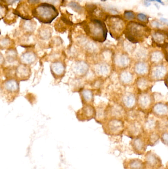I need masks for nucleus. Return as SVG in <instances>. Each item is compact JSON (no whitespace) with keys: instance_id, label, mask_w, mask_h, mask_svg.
<instances>
[{"instance_id":"f257e3e1","label":"nucleus","mask_w":168,"mask_h":169,"mask_svg":"<svg viewBox=\"0 0 168 169\" xmlns=\"http://www.w3.org/2000/svg\"><path fill=\"white\" fill-rule=\"evenodd\" d=\"M81 24L87 35L96 42L103 43L107 37L108 30L103 21L95 19H88Z\"/></svg>"},{"instance_id":"f03ea898","label":"nucleus","mask_w":168,"mask_h":169,"mask_svg":"<svg viewBox=\"0 0 168 169\" xmlns=\"http://www.w3.org/2000/svg\"><path fill=\"white\" fill-rule=\"evenodd\" d=\"M151 33V29L145 24L131 21L127 24L124 34L127 40L136 44L142 43Z\"/></svg>"},{"instance_id":"7ed1b4c3","label":"nucleus","mask_w":168,"mask_h":169,"mask_svg":"<svg viewBox=\"0 0 168 169\" xmlns=\"http://www.w3.org/2000/svg\"><path fill=\"white\" fill-rule=\"evenodd\" d=\"M58 11L53 5L43 3L32 9L33 17L43 24H50L58 16Z\"/></svg>"},{"instance_id":"20e7f679","label":"nucleus","mask_w":168,"mask_h":169,"mask_svg":"<svg viewBox=\"0 0 168 169\" xmlns=\"http://www.w3.org/2000/svg\"><path fill=\"white\" fill-rule=\"evenodd\" d=\"M110 34L114 39H118L124 34L126 26L125 21L121 16H113L106 19Z\"/></svg>"},{"instance_id":"39448f33","label":"nucleus","mask_w":168,"mask_h":169,"mask_svg":"<svg viewBox=\"0 0 168 169\" xmlns=\"http://www.w3.org/2000/svg\"><path fill=\"white\" fill-rule=\"evenodd\" d=\"M168 73V63L162 62L150 65L148 77L152 82L164 81Z\"/></svg>"},{"instance_id":"423d86ee","label":"nucleus","mask_w":168,"mask_h":169,"mask_svg":"<svg viewBox=\"0 0 168 169\" xmlns=\"http://www.w3.org/2000/svg\"><path fill=\"white\" fill-rule=\"evenodd\" d=\"M154 99L150 93L148 92L139 93L137 96V106L143 112L151 111L153 106Z\"/></svg>"},{"instance_id":"0eeeda50","label":"nucleus","mask_w":168,"mask_h":169,"mask_svg":"<svg viewBox=\"0 0 168 169\" xmlns=\"http://www.w3.org/2000/svg\"><path fill=\"white\" fill-rule=\"evenodd\" d=\"M123 121L119 118H113L108 121L106 126V130L108 135H117L124 131Z\"/></svg>"},{"instance_id":"6e6552de","label":"nucleus","mask_w":168,"mask_h":169,"mask_svg":"<svg viewBox=\"0 0 168 169\" xmlns=\"http://www.w3.org/2000/svg\"><path fill=\"white\" fill-rule=\"evenodd\" d=\"M151 40L155 47L163 48L168 43V31L158 30L151 32Z\"/></svg>"},{"instance_id":"1a4fd4ad","label":"nucleus","mask_w":168,"mask_h":169,"mask_svg":"<svg viewBox=\"0 0 168 169\" xmlns=\"http://www.w3.org/2000/svg\"><path fill=\"white\" fill-rule=\"evenodd\" d=\"M114 65L116 68L121 70L128 69L131 64V58L127 52H119L114 56L113 58Z\"/></svg>"},{"instance_id":"9d476101","label":"nucleus","mask_w":168,"mask_h":169,"mask_svg":"<svg viewBox=\"0 0 168 169\" xmlns=\"http://www.w3.org/2000/svg\"><path fill=\"white\" fill-rule=\"evenodd\" d=\"M145 163L146 168L149 169H158L162 167L160 158L151 151H148L145 154Z\"/></svg>"},{"instance_id":"9b49d317","label":"nucleus","mask_w":168,"mask_h":169,"mask_svg":"<svg viewBox=\"0 0 168 169\" xmlns=\"http://www.w3.org/2000/svg\"><path fill=\"white\" fill-rule=\"evenodd\" d=\"M147 145V142L140 136L132 138L131 141L132 150L137 155H143L145 153Z\"/></svg>"},{"instance_id":"f8f14e48","label":"nucleus","mask_w":168,"mask_h":169,"mask_svg":"<svg viewBox=\"0 0 168 169\" xmlns=\"http://www.w3.org/2000/svg\"><path fill=\"white\" fill-rule=\"evenodd\" d=\"M151 111L156 117L165 118L168 116V104L163 102L156 103L153 106Z\"/></svg>"},{"instance_id":"ddd939ff","label":"nucleus","mask_w":168,"mask_h":169,"mask_svg":"<svg viewBox=\"0 0 168 169\" xmlns=\"http://www.w3.org/2000/svg\"><path fill=\"white\" fill-rule=\"evenodd\" d=\"M121 101L122 105L125 108L132 110L137 104V96L132 93L127 92L122 96Z\"/></svg>"},{"instance_id":"4468645a","label":"nucleus","mask_w":168,"mask_h":169,"mask_svg":"<svg viewBox=\"0 0 168 169\" xmlns=\"http://www.w3.org/2000/svg\"><path fill=\"white\" fill-rule=\"evenodd\" d=\"M30 11L28 5L25 3H20L17 6L16 9L13 13L16 16H20L23 20H31L33 19L32 14H30Z\"/></svg>"},{"instance_id":"2eb2a0df","label":"nucleus","mask_w":168,"mask_h":169,"mask_svg":"<svg viewBox=\"0 0 168 169\" xmlns=\"http://www.w3.org/2000/svg\"><path fill=\"white\" fill-rule=\"evenodd\" d=\"M150 65L147 61H138L133 67L134 72L139 77L148 76Z\"/></svg>"},{"instance_id":"dca6fc26","label":"nucleus","mask_w":168,"mask_h":169,"mask_svg":"<svg viewBox=\"0 0 168 169\" xmlns=\"http://www.w3.org/2000/svg\"><path fill=\"white\" fill-rule=\"evenodd\" d=\"M152 81L149 78L146 76L139 77L136 80V88H137L139 93L148 92L151 88Z\"/></svg>"},{"instance_id":"f3484780","label":"nucleus","mask_w":168,"mask_h":169,"mask_svg":"<svg viewBox=\"0 0 168 169\" xmlns=\"http://www.w3.org/2000/svg\"><path fill=\"white\" fill-rule=\"evenodd\" d=\"M142 132V128L138 122H132L128 126L127 129L128 136L131 138L140 136Z\"/></svg>"},{"instance_id":"a211bd4d","label":"nucleus","mask_w":168,"mask_h":169,"mask_svg":"<svg viewBox=\"0 0 168 169\" xmlns=\"http://www.w3.org/2000/svg\"><path fill=\"white\" fill-rule=\"evenodd\" d=\"M94 70L98 76L106 77L110 75L111 68L109 64L106 62H101L95 65Z\"/></svg>"},{"instance_id":"6ab92c4d","label":"nucleus","mask_w":168,"mask_h":169,"mask_svg":"<svg viewBox=\"0 0 168 169\" xmlns=\"http://www.w3.org/2000/svg\"><path fill=\"white\" fill-rule=\"evenodd\" d=\"M134 74L132 72L128 69L121 70L119 74V79L121 82L124 85H128L132 84L134 81Z\"/></svg>"},{"instance_id":"aec40b11","label":"nucleus","mask_w":168,"mask_h":169,"mask_svg":"<svg viewBox=\"0 0 168 169\" xmlns=\"http://www.w3.org/2000/svg\"><path fill=\"white\" fill-rule=\"evenodd\" d=\"M125 169H145V163L138 158L131 159L126 162L124 164Z\"/></svg>"},{"instance_id":"412c9836","label":"nucleus","mask_w":168,"mask_h":169,"mask_svg":"<svg viewBox=\"0 0 168 169\" xmlns=\"http://www.w3.org/2000/svg\"><path fill=\"white\" fill-rule=\"evenodd\" d=\"M3 87L6 93H15L18 92L19 84L16 80L9 79L5 81Z\"/></svg>"},{"instance_id":"4be33fe9","label":"nucleus","mask_w":168,"mask_h":169,"mask_svg":"<svg viewBox=\"0 0 168 169\" xmlns=\"http://www.w3.org/2000/svg\"><path fill=\"white\" fill-rule=\"evenodd\" d=\"M30 70L28 66L22 64L16 70V75L20 80L27 79L30 75Z\"/></svg>"},{"instance_id":"5701e85b","label":"nucleus","mask_w":168,"mask_h":169,"mask_svg":"<svg viewBox=\"0 0 168 169\" xmlns=\"http://www.w3.org/2000/svg\"><path fill=\"white\" fill-rule=\"evenodd\" d=\"M149 58L151 65L161 63L163 62L164 59H165L163 51L159 50L151 51L149 54Z\"/></svg>"},{"instance_id":"b1692460","label":"nucleus","mask_w":168,"mask_h":169,"mask_svg":"<svg viewBox=\"0 0 168 169\" xmlns=\"http://www.w3.org/2000/svg\"><path fill=\"white\" fill-rule=\"evenodd\" d=\"M132 54L133 57L137 60V61H145L147 57H149V54L147 48L142 47L135 48Z\"/></svg>"},{"instance_id":"393cba45","label":"nucleus","mask_w":168,"mask_h":169,"mask_svg":"<svg viewBox=\"0 0 168 169\" xmlns=\"http://www.w3.org/2000/svg\"><path fill=\"white\" fill-rule=\"evenodd\" d=\"M79 117H81L83 116V119L85 120L90 119L92 118L95 114V111L94 108L90 105H86L79 111Z\"/></svg>"},{"instance_id":"a878e982","label":"nucleus","mask_w":168,"mask_h":169,"mask_svg":"<svg viewBox=\"0 0 168 169\" xmlns=\"http://www.w3.org/2000/svg\"><path fill=\"white\" fill-rule=\"evenodd\" d=\"M20 61L24 65H29L34 63L36 60L35 53L32 51H28L23 53L20 56Z\"/></svg>"},{"instance_id":"bb28decb","label":"nucleus","mask_w":168,"mask_h":169,"mask_svg":"<svg viewBox=\"0 0 168 169\" xmlns=\"http://www.w3.org/2000/svg\"><path fill=\"white\" fill-rule=\"evenodd\" d=\"M51 71L55 76L60 77L65 72V67L62 62L56 61L51 64Z\"/></svg>"},{"instance_id":"cd10ccee","label":"nucleus","mask_w":168,"mask_h":169,"mask_svg":"<svg viewBox=\"0 0 168 169\" xmlns=\"http://www.w3.org/2000/svg\"><path fill=\"white\" fill-rule=\"evenodd\" d=\"M73 69L74 73L77 75H83L88 71V65L85 62L79 61L75 64Z\"/></svg>"},{"instance_id":"c85d7f7f","label":"nucleus","mask_w":168,"mask_h":169,"mask_svg":"<svg viewBox=\"0 0 168 169\" xmlns=\"http://www.w3.org/2000/svg\"><path fill=\"white\" fill-rule=\"evenodd\" d=\"M21 27L24 31L27 33L32 32L35 29L36 27V22L31 20H23V22H21Z\"/></svg>"},{"instance_id":"c756f323","label":"nucleus","mask_w":168,"mask_h":169,"mask_svg":"<svg viewBox=\"0 0 168 169\" xmlns=\"http://www.w3.org/2000/svg\"><path fill=\"white\" fill-rule=\"evenodd\" d=\"M157 126V122L153 118H149L145 123L143 129L147 132H151L155 130Z\"/></svg>"},{"instance_id":"7c9ffc66","label":"nucleus","mask_w":168,"mask_h":169,"mask_svg":"<svg viewBox=\"0 0 168 169\" xmlns=\"http://www.w3.org/2000/svg\"><path fill=\"white\" fill-rule=\"evenodd\" d=\"M39 36L42 39H49L52 35L51 29L49 27H43L39 30Z\"/></svg>"},{"instance_id":"2f4dec72","label":"nucleus","mask_w":168,"mask_h":169,"mask_svg":"<svg viewBox=\"0 0 168 169\" xmlns=\"http://www.w3.org/2000/svg\"><path fill=\"white\" fill-rule=\"evenodd\" d=\"M69 6L73 9V11L75 12L79 13V14H81L84 11V9L83 7L81 6L77 2L72 1L69 4Z\"/></svg>"},{"instance_id":"473e14b6","label":"nucleus","mask_w":168,"mask_h":169,"mask_svg":"<svg viewBox=\"0 0 168 169\" xmlns=\"http://www.w3.org/2000/svg\"><path fill=\"white\" fill-rule=\"evenodd\" d=\"M17 57V53L16 50L10 49L6 52V58L9 61L13 62Z\"/></svg>"},{"instance_id":"72a5a7b5","label":"nucleus","mask_w":168,"mask_h":169,"mask_svg":"<svg viewBox=\"0 0 168 169\" xmlns=\"http://www.w3.org/2000/svg\"><path fill=\"white\" fill-rule=\"evenodd\" d=\"M124 17L126 20L132 21L136 19V15L133 11H126L124 13Z\"/></svg>"},{"instance_id":"f704fd0d","label":"nucleus","mask_w":168,"mask_h":169,"mask_svg":"<svg viewBox=\"0 0 168 169\" xmlns=\"http://www.w3.org/2000/svg\"><path fill=\"white\" fill-rule=\"evenodd\" d=\"M83 99L86 102L89 103L92 100V93L89 90H84L82 92Z\"/></svg>"},{"instance_id":"c9c22d12","label":"nucleus","mask_w":168,"mask_h":169,"mask_svg":"<svg viewBox=\"0 0 168 169\" xmlns=\"http://www.w3.org/2000/svg\"><path fill=\"white\" fill-rule=\"evenodd\" d=\"M137 20L142 24H147L148 23V17L145 14L140 13L137 14L136 16Z\"/></svg>"},{"instance_id":"e433bc0d","label":"nucleus","mask_w":168,"mask_h":169,"mask_svg":"<svg viewBox=\"0 0 168 169\" xmlns=\"http://www.w3.org/2000/svg\"><path fill=\"white\" fill-rule=\"evenodd\" d=\"M159 138L160 137L157 133L152 132V133L150 135L149 137L148 143H150L151 145H152L153 144L156 143V141H157L158 140H159Z\"/></svg>"},{"instance_id":"4c0bfd02","label":"nucleus","mask_w":168,"mask_h":169,"mask_svg":"<svg viewBox=\"0 0 168 169\" xmlns=\"http://www.w3.org/2000/svg\"><path fill=\"white\" fill-rule=\"evenodd\" d=\"M161 140L164 144L168 146V131H165L161 135Z\"/></svg>"},{"instance_id":"58836bf2","label":"nucleus","mask_w":168,"mask_h":169,"mask_svg":"<svg viewBox=\"0 0 168 169\" xmlns=\"http://www.w3.org/2000/svg\"><path fill=\"white\" fill-rule=\"evenodd\" d=\"M162 51L163 53L165 61L168 63V43L162 48Z\"/></svg>"},{"instance_id":"ea45409f","label":"nucleus","mask_w":168,"mask_h":169,"mask_svg":"<svg viewBox=\"0 0 168 169\" xmlns=\"http://www.w3.org/2000/svg\"><path fill=\"white\" fill-rule=\"evenodd\" d=\"M10 44H11V41L9 39L5 38L4 40H1V47L4 46V48L9 46Z\"/></svg>"},{"instance_id":"a19ab883","label":"nucleus","mask_w":168,"mask_h":169,"mask_svg":"<svg viewBox=\"0 0 168 169\" xmlns=\"http://www.w3.org/2000/svg\"><path fill=\"white\" fill-rule=\"evenodd\" d=\"M28 3L30 5H38L40 3V0H27Z\"/></svg>"},{"instance_id":"79ce46f5","label":"nucleus","mask_w":168,"mask_h":169,"mask_svg":"<svg viewBox=\"0 0 168 169\" xmlns=\"http://www.w3.org/2000/svg\"><path fill=\"white\" fill-rule=\"evenodd\" d=\"M20 1L21 0H6V1L7 2V3L10 4V5L13 4L15 3L16 2Z\"/></svg>"},{"instance_id":"37998d69","label":"nucleus","mask_w":168,"mask_h":169,"mask_svg":"<svg viewBox=\"0 0 168 169\" xmlns=\"http://www.w3.org/2000/svg\"><path fill=\"white\" fill-rule=\"evenodd\" d=\"M164 84H165V85L166 86V87H167V88L168 89V74L167 75L166 77L165 78V79L164 80Z\"/></svg>"},{"instance_id":"c03bdc74","label":"nucleus","mask_w":168,"mask_h":169,"mask_svg":"<svg viewBox=\"0 0 168 169\" xmlns=\"http://www.w3.org/2000/svg\"><path fill=\"white\" fill-rule=\"evenodd\" d=\"M147 1H156V2H158L161 4H162V5H164L163 3L161 0H147Z\"/></svg>"},{"instance_id":"a18cd8bd","label":"nucleus","mask_w":168,"mask_h":169,"mask_svg":"<svg viewBox=\"0 0 168 169\" xmlns=\"http://www.w3.org/2000/svg\"><path fill=\"white\" fill-rule=\"evenodd\" d=\"M167 169V168H165L162 167H161L160 168H159V169Z\"/></svg>"},{"instance_id":"49530a36","label":"nucleus","mask_w":168,"mask_h":169,"mask_svg":"<svg viewBox=\"0 0 168 169\" xmlns=\"http://www.w3.org/2000/svg\"><path fill=\"white\" fill-rule=\"evenodd\" d=\"M101 1L102 2H105V1H106V0H101Z\"/></svg>"},{"instance_id":"de8ad7c7","label":"nucleus","mask_w":168,"mask_h":169,"mask_svg":"<svg viewBox=\"0 0 168 169\" xmlns=\"http://www.w3.org/2000/svg\"><path fill=\"white\" fill-rule=\"evenodd\" d=\"M167 169H168V163H167Z\"/></svg>"}]
</instances>
